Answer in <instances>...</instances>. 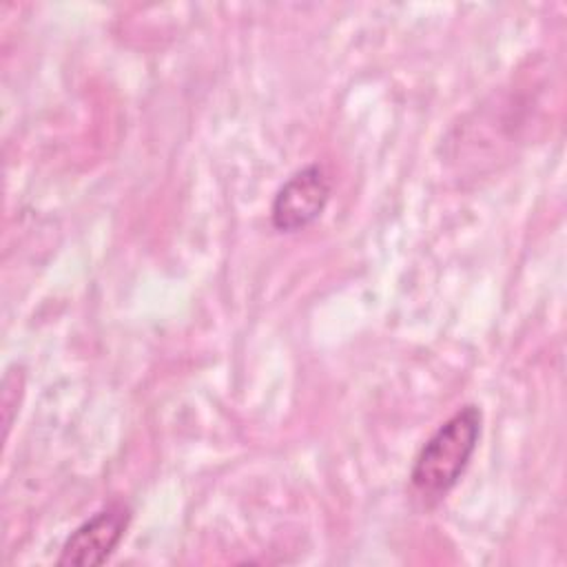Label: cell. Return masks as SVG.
<instances>
[{
    "instance_id": "obj_1",
    "label": "cell",
    "mask_w": 567,
    "mask_h": 567,
    "mask_svg": "<svg viewBox=\"0 0 567 567\" xmlns=\"http://www.w3.org/2000/svg\"><path fill=\"white\" fill-rule=\"evenodd\" d=\"M483 427L476 405H463L447 416L421 445L410 470V485L425 503H436L465 474Z\"/></svg>"
},
{
    "instance_id": "obj_2",
    "label": "cell",
    "mask_w": 567,
    "mask_h": 567,
    "mask_svg": "<svg viewBox=\"0 0 567 567\" xmlns=\"http://www.w3.org/2000/svg\"><path fill=\"white\" fill-rule=\"evenodd\" d=\"M332 193L330 177L319 164L292 173L275 193L270 221L279 233H297L321 217Z\"/></svg>"
},
{
    "instance_id": "obj_3",
    "label": "cell",
    "mask_w": 567,
    "mask_h": 567,
    "mask_svg": "<svg viewBox=\"0 0 567 567\" xmlns=\"http://www.w3.org/2000/svg\"><path fill=\"white\" fill-rule=\"evenodd\" d=\"M131 525V507L111 503L78 525L64 540L58 565L97 567L111 558Z\"/></svg>"
}]
</instances>
